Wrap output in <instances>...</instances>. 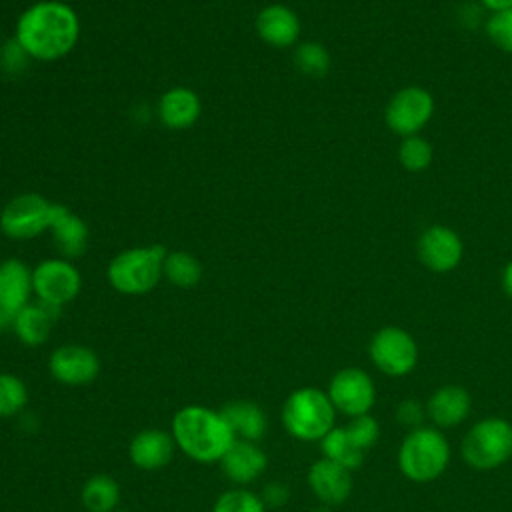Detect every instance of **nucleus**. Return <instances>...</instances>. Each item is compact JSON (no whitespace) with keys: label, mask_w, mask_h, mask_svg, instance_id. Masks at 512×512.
Masks as SVG:
<instances>
[{"label":"nucleus","mask_w":512,"mask_h":512,"mask_svg":"<svg viewBox=\"0 0 512 512\" xmlns=\"http://www.w3.org/2000/svg\"><path fill=\"white\" fill-rule=\"evenodd\" d=\"M176 452V442L162 428H144L128 444L130 462L146 472L160 470L170 464Z\"/></svg>","instance_id":"16"},{"label":"nucleus","mask_w":512,"mask_h":512,"mask_svg":"<svg viewBox=\"0 0 512 512\" xmlns=\"http://www.w3.org/2000/svg\"><path fill=\"white\" fill-rule=\"evenodd\" d=\"M322 456L348 468L356 470L362 466L366 452L356 446V442L348 436L344 426H334L322 440H320Z\"/></svg>","instance_id":"25"},{"label":"nucleus","mask_w":512,"mask_h":512,"mask_svg":"<svg viewBox=\"0 0 512 512\" xmlns=\"http://www.w3.org/2000/svg\"><path fill=\"white\" fill-rule=\"evenodd\" d=\"M52 204L42 194L22 192L0 210V232L12 240H32L50 228Z\"/></svg>","instance_id":"9"},{"label":"nucleus","mask_w":512,"mask_h":512,"mask_svg":"<svg viewBox=\"0 0 512 512\" xmlns=\"http://www.w3.org/2000/svg\"><path fill=\"white\" fill-rule=\"evenodd\" d=\"M434 110V96L424 86L410 84L390 96L384 108V122L390 132L406 138L420 134V130L432 120Z\"/></svg>","instance_id":"7"},{"label":"nucleus","mask_w":512,"mask_h":512,"mask_svg":"<svg viewBox=\"0 0 512 512\" xmlns=\"http://www.w3.org/2000/svg\"><path fill=\"white\" fill-rule=\"evenodd\" d=\"M312 512H332V510H330V506H320V508H316Z\"/></svg>","instance_id":"39"},{"label":"nucleus","mask_w":512,"mask_h":512,"mask_svg":"<svg viewBox=\"0 0 512 512\" xmlns=\"http://www.w3.org/2000/svg\"><path fill=\"white\" fill-rule=\"evenodd\" d=\"M368 356L380 372L400 378L416 368L418 344L408 330L400 326H384L370 338Z\"/></svg>","instance_id":"8"},{"label":"nucleus","mask_w":512,"mask_h":512,"mask_svg":"<svg viewBox=\"0 0 512 512\" xmlns=\"http://www.w3.org/2000/svg\"><path fill=\"white\" fill-rule=\"evenodd\" d=\"M30 62V56L24 52V48L14 40H6L0 46V70L8 76L22 74Z\"/></svg>","instance_id":"33"},{"label":"nucleus","mask_w":512,"mask_h":512,"mask_svg":"<svg viewBox=\"0 0 512 512\" xmlns=\"http://www.w3.org/2000/svg\"><path fill=\"white\" fill-rule=\"evenodd\" d=\"M336 412L354 418L370 414L376 402V388L370 374L358 366H346L338 370L326 390Z\"/></svg>","instance_id":"11"},{"label":"nucleus","mask_w":512,"mask_h":512,"mask_svg":"<svg viewBox=\"0 0 512 512\" xmlns=\"http://www.w3.org/2000/svg\"><path fill=\"white\" fill-rule=\"evenodd\" d=\"M336 410L328 394L314 386H302L290 392L282 404L284 430L302 442H320L332 428Z\"/></svg>","instance_id":"4"},{"label":"nucleus","mask_w":512,"mask_h":512,"mask_svg":"<svg viewBox=\"0 0 512 512\" xmlns=\"http://www.w3.org/2000/svg\"><path fill=\"white\" fill-rule=\"evenodd\" d=\"M288 496H290L288 486L282 484V482H270V484H266L264 490H262V494H260L262 502H264L266 506H274V508L286 504V502H288Z\"/></svg>","instance_id":"35"},{"label":"nucleus","mask_w":512,"mask_h":512,"mask_svg":"<svg viewBox=\"0 0 512 512\" xmlns=\"http://www.w3.org/2000/svg\"><path fill=\"white\" fill-rule=\"evenodd\" d=\"M82 288L80 270L68 258H46L32 268V290L38 302L62 308Z\"/></svg>","instance_id":"10"},{"label":"nucleus","mask_w":512,"mask_h":512,"mask_svg":"<svg viewBox=\"0 0 512 512\" xmlns=\"http://www.w3.org/2000/svg\"><path fill=\"white\" fill-rule=\"evenodd\" d=\"M80 500L88 512H114L120 504V486L110 474H94L84 482Z\"/></svg>","instance_id":"24"},{"label":"nucleus","mask_w":512,"mask_h":512,"mask_svg":"<svg viewBox=\"0 0 512 512\" xmlns=\"http://www.w3.org/2000/svg\"><path fill=\"white\" fill-rule=\"evenodd\" d=\"M450 464L448 438L438 428H412L398 448L400 472L418 484L436 480Z\"/></svg>","instance_id":"5"},{"label":"nucleus","mask_w":512,"mask_h":512,"mask_svg":"<svg viewBox=\"0 0 512 512\" xmlns=\"http://www.w3.org/2000/svg\"><path fill=\"white\" fill-rule=\"evenodd\" d=\"M50 376L64 386H86L100 374V358L82 344H62L48 358Z\"/></svg>","instance_id":"13"},{"label":"nucleus","mask_w":512,"mask_h":512,"mask_svg":"<svg viewBox=\"0 0 512 512\" xmlns=\"http://www.w3.org/2000/svg\"><path fill=\"white\" fill-rule=\"evenodd\" d=\"M212 512H266V504L258 494L238 486L222 492L216 498Z\"/></svg>","instance_id":"30"},{"label":"nucleus","mask_w":512,"mask_h":512,"mask_svg":"<svg viewBox=\"0 0 512 512\" xmlns=\"http://www.w3.org/2000/svg\"><path fill=\"white\" fill-rule=\"evenodd\" d=\"M32 290V268L20 258H6L0 262V308L16 314L20 308L30 304Z\"/></svg>","instance_id":"22"},{"label":"nucleus","mask_w":512,"mask_h":512,"mask_svg":"<svg viewBox=\"0 0 512 512\" xmlns=\"http://www.w3.org/2000/svg\"><path fill=\"white\" fill-rule=\"evenodd\" d=\"M60 310L62 308H56L38 300L30 302L14 314L12 332L24 346H40L48 340Z\"/></svg>","instance_id":"21"},{"label":"nucleus","mask_w":512,"mask_h":512,"mask_svg":"<svg viewBox=\"0 0 512 512\" xmlns=\"http://www.w3.org/2000/svg\"><path fill=\"white\" fill-rule=\"evenodd\" d=\"M426 416V406H420L416 400L408 398L404 402H400V406L396 408V418L400 424L410 426V428H418L422 418Z\"/></svg>","instance_id":"34"},{"label":"nucleus","mask_w":512,"mask_h":512,"mask_svg":"<svg viewBox=\"0 0 512 512\" xmlns=\"http://www.w3.org/2000/svg\"><path fill=\"white\" fill-rule=\"evenodd\" d=\"M460 454L474 470H494L512 458V424L502 416L478 420L464 436Z\"/></svg>","instance_id":"6"},{"label":"nucleus","mask_w":512,"mask_h":512,"mask_svg":"<svg viewBox=\"0 0 512 512\" xmlns=\"http://www.w3.org/2000/svg\"><path fill=\"white\" fill-rule=\"evenodd\" d=\"M176 448L200 464L220 462L236 440L220 410L190 404L180 408L170 426Z\"/></svg>","instance_id":"2"},{"label":"nucleus","mask_w":512,"mask_h":512,"mask_svg":"<svg viewBox=\"0 0 512 512\" xmlns=\"http://www.w3.org/2000/svg\"><path fill=\"white\" fill-rule=\"evenodd\" d=\"M500 282H502V290H504V294L512 300V260H508V262L504 264Z\"/></svg>","instance_id":"36"},{"label":"nucleus","mask_w":512,"mask_h":512,"mask_svg":"<svg viewBox=\"0 0 512 512\" xmlns=\"http://www.w3.org/2000/svg\"><path fill=\"white\" fill-rule=\"evenodd\" d=\"M258 38L272 48H290L300 38V18L286 4L264 6L254 20Z\"/></svg>","instance_id":"15"},{"label":"nucleus","mask_w":512,"mask_h":512,"mask_svg":"<svg viewBox=\"0 0 512 512\" xmlns=\"http://www.w3.org/2000/svg\"><path fill=\"white\" fill-rule=\"evenodd\" d=\"M344 428H346L348 436L356 442V446L362 448L364 452H368L380 438V424L370 414L350 418Z\"/></svg>","instance_id":"32"},{"label":"nucleus","mask_w":512,"mask_h":512,"mask_svg":"<svg viewBox=\"0 0 512 512\" xmlns=\"http://www.w3.org/2000/svg\"><path fill=\"white\" fill-rule=\"evenodd\" d=\"M220 414L230 426L236 440L258 442L266 434V414L252 400H232L220 408Z\"/></svg>","instance_id":"23"},{"label":"nucleus","mask_w":512,"mask_h":512,"mask_svg":"<svg viewBox=\"0 0 512 512\" xmlns=\"http://www.w3.org/2000/svg\"><path fill=\"white\" fill-rule=\"evenodd\" d=\"M30 60L56 62L68 56L80 38V18L62 0H38L22 10L12 36Z\"/></svg>","instance_id":"1"},{"label":"nucleus","mask_w":512,"mask_h":512,"mask_svg":"<svg viewBox=\"0 0 512 512\" xmlns=\"http://www.w3.org/2000/svg\"><path fill=\"white\" fill-rule=\"evenodd\" d=\"M416 256L424 268L436 274L456 270L464 258L460 234L444 224H432L422 230L416 242Z\"/></svg>","instance_id":"12"},{"label":"nucleus","mask_w":512,"mask_h":512,"mask_svg":"<svg viewBox=\"0 0 512 512\" xmlns=\"http://www.w3.org/2000/svg\"><path fill=\"white\" fill-rule=\"evenodd\" d=\"M294 66L304 76L320 78V76L328 74V70L332 66V58H330V52L320 42L310 40V42H302L296 46Z\"/></svg>","instance_id":"28"},{"label":"nucleus","mask_w":512,"mask_h":512,"mask_svg":"<svg viewBox=\"0 0 512 512\" xmlns=\"http://www.w3.org/2000/svg\"><path fill=\"white\" fill-rule=\"evenodd\" d=\"M28 404V388L16 374L0 372V418L16 416Z\"/></svg>","instance_id":"29"},{"label":"nucleus","mask_w":512,"mask_h":512,"mask_svg":"<svg viewBox=\"0 0 512 512\" xmlns=\"http://www.w3.org/2000/svg\"><path fill=\"white\" fill-rule=\"evenodd\" d=\"M158 120L170 130H186L194 126L202 114L200 96L186 86H172L158 98Z\"/></svg>","instance_id":"19"},{"label":"nucleus","mask_w":512,"mask_h":512,"mask_svg":"<svg viewBox=\"0 0 512 512\" xmlns=\"http://www.w3.org/2000/svg\"><path fill=\"white\" fill-rule=\"evenodd\" d=\"M268 466L266 452L258 446V442L234 440L232 446L220 458V468L228 480L238 486H246L256 482Z\"/></svg>","instance_id":"17"},{"label":"nucleus","mask_w":512,"mask_h":512,"mask_svg":"<svg viewBox=\"0 0 512 512\" xmlns=\"http://www.w3.org/2000/svg\"><path fill=\"white\" fill-rule=\"evenodd\" d=\"M162 276L176 288H192L202 278V264L190 252L172 250L164 258Z\"/></svg>","instance_id":"26"},{"label":"nucleus","mask_w":512,"mask_h":512,"mask_svg":"<svg viewBox=\"0 0 512 512\" xmlns=\"http://www.w3.org/2000/svg\"><path fill=\"white\" fill-rule=\"evenodd\" d=\"M168 250L162 244L132 246L118 252L106 266L108 284L124 296H140L158 286Z\"/></svg>","instance_id":"3"},{"label":"nucleus","mask_w":512,"mask_h":512,"mask_svg":"<svg viewBox=\"0 0 512 512\" xmlns=\"http://www.w3.org/2000/svg\"><path fill=\"white\" fill-rule=\"evenodd\" d=\"M48 230H50L52 240L56 242L62 258L74 260L86 252L88 238H90L88 226L68 206L52 204V216H50Z\"/></svg>","instance_id":"18"},{"label":"nucleus","mask_w":512,"mask_h":512,"mask_svg":"<svg viewBox=\"0 0 512 512\" xmlns=\"http://www.w3.org/2000/svg\"><path fill=\"white\" fill-rule=\"evenodd\" d=\"M472 408V398L464 386L442 384L426 402V416L438 428H454L462 424Z\"/></svg>","instance_id":"20"},{"label":"nucleus","mask_w":512,"mask_h":512,"mask_svg":"<svg viewBox=\"0 0 512 512\" xmlns=\"http://www.w3.org/2000/svg\"><path fill=\"white\" fill-rule=\"evenodd\" d=\"M434 160V148L432 144L422 138L420 134L406 136L398 144V162L408 172H424L430 168Z\"/></svg>","instance_id":"27"},{"label":"nucleus","mask_w":512,"mask_h":512,"mask_svg":"<svg viewBox=\"0 0 512 512\" xmlns=\"http://www.w3.org/2000/svg\"><path fill=\"white\" fill-rule=\"evenodd\" d=\"M308 486L324 506H340L352 494V470L322 456L308 470Z\"/></svg>","instance_id":"14"},{"label":"nucleus","mask_w":512,"mask_h":512,"mask_svg":"<svg viewBox=\"0 0 512 512\" xmlns=\"http://www.w3.org/2000/svg\"><path fill=\"white\" fill-rule=\"evenodd\" d=\"M12 318H14V314H10L4 308H0V334L6 332L8 328H12Z\"/></svg>","instance_id":"38"},{"label":"nucleus","mask_w":512,"mask_h":512,"mask_svg":"<svg viewBox=\"0 0 512 512\" xmlns=\"http://www.w3.org/2000/svg\"><path fill=\"white\" fill-rule=\"evenodd\" d=\"M484 32L498 50L512 54V8L490 14Z\"/></svg>","instance_id":"31"},{"label":"nucleus","mask_w":512,"mask_h":512,"mask_svg":"<svg viewBox=\"0 0 512 512\" xmlns=\"http://www.w3.org/2000/svg\"><path fill=\"white\" fill-rule=\"evenodd\" d=\"M482 6L494 14V12H504V10H510L512 8V0H480Z\"/></svg>","instance_id":"37"}]
</instances>
